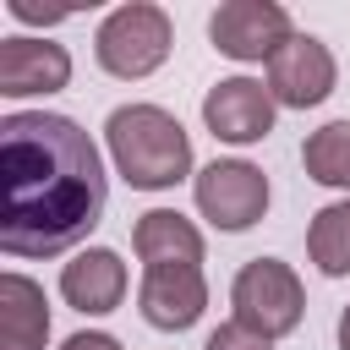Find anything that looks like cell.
I'll list each match as a JSON object with an SVG mask.
<instances>
[{
	"label": "cell",
	"instance_id": "cell-7",
	"mask_svg": "<svg viewBox=\"0 0 350 350\" xmlns=\"http://www.w3.org/2000/svg\"><path fill=\"white\" fill-rule=\"evenodd\" d=\"M334 82H339L334 49H328L323 38H312V33H295V38L268 60V93H273V104H284V109H312V104H323V98L334 93Z\"/></svg>",
	"mask_w": 350,
	"mask_h": 350
},
{
	"label": "cell",
	"instance_id": "cell-1",
	"mask_svg": "<svg viewBox=\"0 0 350 350\" xmlns=\"http://www.w3.org/2000/svg\"><path fill=\"white\" fill-rule=\"evenodd\" d=\"M109 180L71 115L11 109L0 120V252L60 257L104 219Z\"/></svg>",
	"mask_w": 350,
	"mask_h": 350
},
{
	"label": "cell",
	"instance_id": "cell-8",
	"mask_svg": "<svg viewBox=\"0 0 350 350\" xmlns=\"http://www.w3.org/2000/svg\"><path fill=\"white\" fill-rule=\"evenodd\" d=\"M202 120H208V131L219 142H235V148L262 142L273 131V93L262 82H252V77H224V82L208 88Z\"/></svg>",
	"mask_w": 350,
	"mask_h": 350
},
{
	"label": "cell",
	"instance_id": "cell-12",
	"mask_svg": "<svg viewBox=\"0 0 350 350\" xmlns=\"http://www.w3.org/2000/svg\"><path fill=\"white\" fill-rule=\"evenodd\" d=\"M131 246L148 268H202V235L186 213L175 208H153L137 219L131 230Z\"/></svg>",
	"mask_w": 350,
	"mask_h": 350
},
{
	"label": "cell",
	"instance_id": "cell-5",
	"mask_svg": "<svg viewBox=\"0 0 350 350\" xmlns=\"http://www.w3.org/2000/svg\"><path fill=\"white\" fill-rule=\"evenodd\" d=\"M197 208L213 230H252L268 213V175L246 159H213L208 170H197Z\"/></svg>",
	"mask_w": 350,
	"mask_h": 350
},
{
	"label": "cell",
	"instance_id": "cell-19",
	"mask_svg": "<svg viewBox=\"0 0 350 350\" xmlns=\"http://www.w3.org/2000/svg\"><path fill=\"white\" fill-rule=\"evenodd\" d=\"M339 350H350V306H345V317H339Z\"/></svg>",
	"mask_w": 350,
	"mask_h": 350
},
{
	"label": "cell",
	"instance_id": "cell-13",
	"mask_svg": "<svg viewBox=\"0 0 350 350\" xmlns=\"http://www.w3.org/2000/svg\"><path fill=\"white\" fill-rule=\"evenodd\" d=\"M49 301L27 273H0V350H44Z\"/></svg>",
	"mask_w": 350,
	"mask_h": 350
},
{
	"label": "cell",
	"instance_id": "cell-18",
	"mask_svg": "<svg viewBox=\"0 0 350 350\" xmlns=\"http://www.w3.org/2000/svg\"><path fill=\"white\" fill-rule=\"evenodd\" d=\"M60 350H120V339H115V334H93V328H88V334H71Z\"/></svg>",
	"mask_w": 350,
	"mask_h": 350
},
{
	"label": "cell",
	"instance_id": "cell-17",
	"mask_svg": "<svg viewBox=\"0 0 350 350\" xmlns=\"http://www.w3.org/2000/svg\"><path fill=\"white\" fill-rule=\"evenodd\" d=\"M5 11H11V16H16V22H44V27H49V22H60V16H66V11H44V5H33V0H11V5H5Z\"/></svg>",
	"mask_w": 350,
	"mask_h": 350
},
{
	"label": "cell",
	"instance_id": "cell-3",
	"mask_svg": "<svg viewBox=\"0 0 350 350\" xmlns=\"http://www.w3.org/2000/svg\"><path fill=\"white\" fill-rule=\"evenodd\" d=\"M230 323L252 328L257 339H279V334H295L301 317H306V290L295 279L290 262L279 257H252L235 284H230Z\"/></svg>",
	"mask_w": 350,
	"mask_h": 350
},
{
	"label": "cell",
	"instance_id": "cell-4",
	"mask_svg": "<svg viewBox=\"0 0 350 350\" xmlns=\"http://www.w3.org/2000/svg\"><path fill=\"white\" fill-rule=\"evenodd\" d=\"M170 44H175V27L164 16V5H148V0H131V5H115L98 33H93V55L109 77H148L170 60Z\"/></svg>",
	"mask_w": 350,
	"mask_h": 350
},
{
	"label": "cell",
	"instance_id": "cell-14",
	"mask_svg": "<svg viewBox=\"0 0 350 350\" xmlns=\"http://www.w3.org/2000/svg\"><path fill=\"white\" fill-rule=\"evenodd\" d=\"M306 252H312V262L328 279H345L350 273V202H328V208L312 213Z\"/></svg>",
	"mask_w": 350,
	"mask_h": 350
},
{
	"label": "cell",
	"instance_id": "cell-6",
	"mask_svg": "<svg viewBox=\"0 0 350 350\" xmlns=\"http://www.w3.org/2000/svg\"><path fill=\"white\" fill-rule=\"evenodd\" d=\"M208 38L230 60H273L295 38V27L279 0H224L208 16Z\"/></svg>",
	"mask_w": 350,
	"mask_h": 350
},
{
	"label": "cell",
	"instance_id": "cell-16",
	"mask_svg": "<svg viewBox=\"0 0 350 350\" xmlns=\"http://www.w3.org/2000/svg\"><path fill=\"white\" fill-rule=\"evenodd\" d=\"M202 350H273V339H257L252 328L224 323V328H213V334H208V345H202Z\"/></svg>",
	"mask_w": 350,
	"mask_h": 350
},
{
	"label": "cell",
	"instance_id": "cell-15",
	"mask_svg": "<svg viewBox=\"0 0 350 350\" xmlns=\"http://www.w3.org/2000/svg\"><path fill=\"white\" fill-rule=\"evenodd\" d=\"M301 164L317 186H350V120H328L301 142Z\"/></svg>",
	"mask_w": 350,
	"mask_h": 350
},
{
	"label": "cell",
	"instance_id": "cell-9",
	"mask_svg": "<svg viewBox=\"0 0 350 350\" xmlns=\"http://www.w3.org/2000/svg\"><path fill=\"white\" fill-rule=\"evenodd\" d=\"M71 82V55L66 44L49 38H5L0 44V93L5 98H33V93H60Z\"/></svg>",
	"mask_w": 350,
	"mask_h": 350
},
{
	"label": "cell",
	"instance_id": "cell-2",
	"mask_svg": "<svg viewBox=\"0 0 350 350\" xmlns=\"http://www.w3.org/2000/svg\"><path fill=\"white\" fill-rule=\"evenodd\" d=\"M104 142H109V159H115L120 180L137 186V191H164V186L191 175V137L159 104H120V109H109Z\"/></svg>",
	"mask_w": 350,
	"mask_h": 350
},
{
	"label": "cell",
	"instance_id": "cell-10",
	"mask_svg": "<svg viewBox=\"0 0 350 350\" xmlns=\"http://www.w3.org/2000/svg\"><path fill=\"white\" fill-rule=\"evenodd\" d=\"M208 306V279L202 268H148L142 273V290H137V312L164 328V334H180L202 317Z\"/></svg>",
	"mask_w": 350,
	"mask_h": 350
},
{
	"label": "cell",
	"instance_id": "cell-11",
	"mask_svg": "<svg viewBox=\"0 0 350 350\" xmlns=\"http://www.w3.org/2000/svg\"><path fill=\"white\" fill-rule=\"evenodd\" d=\"M60 295L82 317H104V312H115L126 301V262L109 246H88L60 268Z\"/></svg>",
	"mask_w": 350,
	"mask_h": 350
}]
</instances>
